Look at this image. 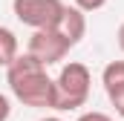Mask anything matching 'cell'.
Returning a JSON list of instances; mask_svg holds the SVG:
<instances>
[{"mask_svg":"<svg viewBox=\"0 0 124 121\" xmlns=\"http://www.w3.org/2000/svg\"><path fill=\"white\" fill-rule=\"evenodd\" d=\"M20 46H17V35L9 29V26H0V66H12V60L17 58L20 52H17Z\"/></svg>","mask_w":124,"mask_h":121,"instance_id":"7","label":"cell"},{"mask_svg":"<svg viewBox=\"0 0 124 121\" xmlns=\"http://www.w3.org/2000/svg\"><path fill=\"white\" fill-rule=\"evenodd\" d=\"M75 121H113L107 113H101V110H90V113H81Z\"/></svg>","mask_w":124,"mask_h":121,"instance_id":"9","label":"cell"},{"mask_svg":"<svg viewBox=\"0 0 124 121\" xmlns=\"http://www.w3.org/2000/svg\"><path fill=\"white\" fill-rule=\"evenodd\" d=\"M6 84L12 95L35 110H55V78L46 75V66L29 52L17 55L6 69Z\"/></svg>","mask_w":124,"mask_h":121,"instance_id":"1","label":"cell"},{"mask_svg":"<svg viewBox=\"0 0 124 121\" xmlns=\"http://www.w3.org/2000/svg\"><path fill=\"white\" fill-rule=\"evenodd\" d=\"M101 84L107 90V98L124 92V60H110L101 72Z\"/></svg>","mask_w":124,"mask_h":121,"instance_id":"6","label":"cell"},{"mask_svg":"<svg viewBox=\"0 0 124 121\" xmlns=\"http://www.w3.org/2000/svg\"><path fill=\"white\" fill-rule=\"evenodd\" d=\"M116 38H118V49L124 52V23L118 26V35H116Z\"/></svg>","mask_w":124,"mask_h":121,"instance_id":"12","label":"cell"},{"mask_svg":"<svg viewBox=\"0 0 124 121\" xmlns=\"http://www.w3.org/2000/svg\"><path fill=\"white\" fill-rule=\"evenodd\" d=\"M69 43L63 40V35L58 29H38L32 32L29 38V52L35 60H40L43 66H52V63H61L66 55H69Z\"/></svg>","mask_w":124,"mask_h":121,"instance_id":"4","label":"cell"},{"mask_svg":"<svg viewBox=\"0 0 124 121\" xmlns=\"http://www.w3.org/2000/svg\"><path fill=\"white\" fill-rule=\"evenodd\" d=\"M9 115H12V104H9V98L0 92V121H9Z\"/></svg>","mask_w":124,"mask_h":121,"instance_id":"10","label":"cell"},{"mask_svg":"<svg viewBox=\"0 0 124 121\" xmlns=\"http://www.w3.org/2000/svg\"><path fill=\"white\" fill-rule=\"evenodd\" d=\"M63 0H12L15 17L32 29H55L63 15Z\"/></svg>","mask_w":124,"mask_h":121,"instance_id":"3","label":"cell"},{"mask_svg":"<svg viewBox=\"0 0 124 121\" xmlns=\"http://www.w3.org/2000/svg\"><path fill=\"white\" fill-rule=\"evenodd\" d=\"M40 121H63V118H58V115H46V118H40Z\"/></svg>","mask_w":124,"mask_h":121,"instance_id":"13","label":"cell"},{"mask_svg":"<svg viewBox=\"0 0 124 121\" xmlns=\"http://www.w3.org/2000/svg\"><path fill=\"white\" fill-rule=\"evenodd\" d=\"M55 29L63 35V40H66L69 46H75V43H81V38L87 35V15H84L81 9H75V6H63V15H61V20H58Z\"/></svg>","mask_w":124,"mask_h":121,"instance_id":"5","label":"cell"},{"mask_svg":"<svg viewBox=\"0 0 124 121\" xmlns=\"http://www.w3.org/2000/svg\"><path fill=\"white\" fill-rule=\"evenodd\" d=\"M90 87H93V75L81 60L63 63L55 78V110L66 113V110L84 107L90 98Z\"/></svg>","mask_w":124,"mask_h":121,"instance_id":"2","label":"cell"},{"mask_svg":"<svg viewBox=\"0 0 124 121\" xmlns=\"http://www.w3.org/2000/svg\"><path fill=\"white\" fill-rule=\"evenodd\" d=\"M107 6V0H75V9H81L84 15L87 12H98V9H104Z\"/></svg>","mask_w":124,"mask_h":121,"instance_id":"8","label":"cell"},{"mask_svg":"<svg viewBox=\"0 0 124 121\" xmlns=\"http://www.w3.org/2000/svg\"><path fill=\"white\" fill-rule=\"evenodd\" d=\"M110 104L116 107V115H121V118H124V92H121V95H113Z\"/></svg>","mask_w":124,"mask_h":121,"instance_id":"11","label":"cell"}]
</instances>
